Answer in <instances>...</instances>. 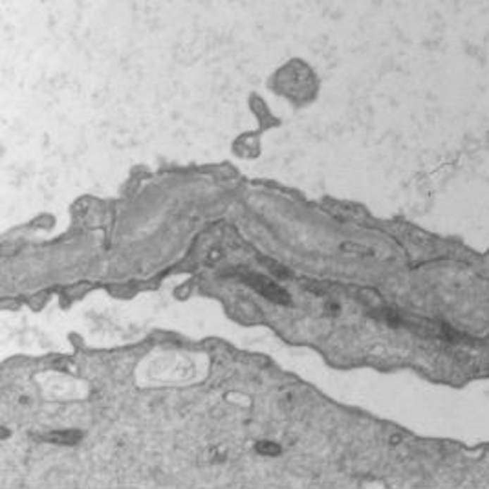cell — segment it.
I'll use <instances>...</instances> for the list:
<instances>
[{"label": "cell", "instance_id": "6da1fadb", "mask_svg": "<svg viewBox=\"0 0 489 489\" xmlns=\"http://www.w3.org/2000/svg\"><path fill=\"white\" fill-rule=\"evenodd\" d=\"M246 283L252 284L256 292L262 293L264 297L271 299V301H275V302H288L290 301L288 295H286V292H284L283 288H279L277 284H273L270 279H266V277H261V275H247Z\"/></svg>", "mask_w": 489, "mask_h": 489}]
</instances>
